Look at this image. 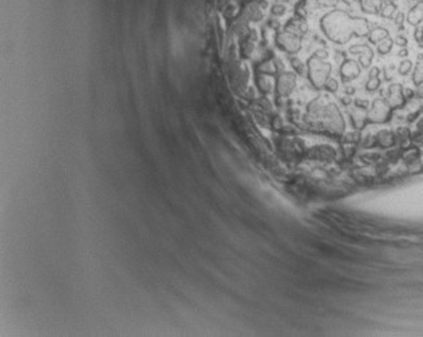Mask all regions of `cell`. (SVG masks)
Returning <instances> with one entry per match:
<instances>
[{
  "instance_id": "5",
  "label": "cell",
  "mask_w": 423,
  "mask_h": 337,
  "mask_svg": "<svg viewBox=\"0 0 423 337\" xmlns=\"http://www.w3.org/2000/svg\"><path fill=\"white\" fill-rule=\"evenodd\" d=\"M276 44L282 51L288 52V54H296L301 48V37L284 30L276 35Z\"/></svg>"
},
{
  "instance_id": "10",
  "label": "cell",
  "mask_w": 423,
  "mask_h": 337,
  "mask_svg": "<svg viewBox=\"0 0 423 337\" xmlns=\"http://www.w3.org/2000/svg\"><path fill=\"white\" fill-rule=\"evenodd\" d=\"M360 74V66L357 65L355 61H344L342 67H340V75L343 82H350V80L355 79Z\"/></svg>"
},
{
  "instance_id": "8",
  "label": "cell",
  "mask_w": 423,
  "mask_h": 337,
  "mask_svg": "<svg viewBox=\"0 0 423 337\" xmlns=\"http://www.w3.org/2000/svg\"><path fill=\"white\" fill-rule=\"evenodd\" d=\"M386 101L392 108L403 107V104L406 103V95H404L403 87L399 83L391 84L390 87H388V95H387Z\"/></svg>"
},
{
  "instance_id": "20",
  "label": "cell",
  "mask_w": 423,
  "mask_h": 337,
  "mask_svg": "<svg viewBox=\"0 0 423 337\" xmlns=\"http://www.w3.org/2000/svg\"><path fill=\"white\" fill-rule=\"evenodd\" d=\"M381 84V79H379V68L374 67L371 71H370V78L367 80L366 83V89L368 91H375Z\"/></svg>"
},
{
  "instance_id": "3",
  "label": "cell",
  "mask_w": 423,
  "mask_h": 337,
  "mask_svg": "<svg viewBox=\"0 0 423 337\" xmlns=\"http://www.w3.org/2000/svg\"><path fill=\"white\" fill-rule=\"evenodd\" d=\"M331 68L332 67L328 62H325V58H321L316 54L311 56L307 62V74H308L311 83L314 84L316 89H324L325 83L331 75Z\"/></svg>"
},
{
  "instance_id": "39",
  "label": "cell",
  "mask_w": 423,
  "mask_h": 337,
  "mask_svg": "<svg viewBox=\"0 0 423 337\" xmlns=\"http://www.w3.org/2000/svg\"><path fill=\"white\" fill-rule=\"evenodd\" d=\"M422 107H423V106H422Z\"/></svg>"
},
{
  "instance_id": "27",
  "label": "cell",
  "mask_w": 423,
  "mask_h": 337,
  "mask_svg": "<svg viewBox=\"0 0 423 337\" xmlns=\"http://www.w3.org/2000/svg\"><path fill=\"white\" fill-rule=\"evenodd\" d=\"M343 140L346 143H356V142L360 140V133H359V130L352 131V133H347V134L343 136Z\"/></svg>"
},
{
  "instance_id": "13",
  "label": "cell",
  "mask_w": 423,
  "mask_h": 337,
  "mask_svg": "<svg viewBox=\"0 0 423 337\" xmlns=\"http://www.w3.org/2000/svg\"><path fill=\"white\" fill-rule=\"evenodd\" d=\"M310 157L317 161H325V159H332L335 157V151L328 146H317L310 150Z\"/></svg>"
},
{
  "instance_id": "14",
  "label": "cell",
  "mask_w": 423,
  "mask_h": 337,
  "mask_svg": "<svg viewBox=\"0 0 423 337\" xmlns=\"http://www.w3.org/2000/svg\"><path fill=\"white\" fill-rule=\"evenodd\" d=\"M423 20V0H419L407 14V22L413 26H418Z\"/></svg>"
},
{
  "instance_id": "19",
  "label": "cell",
  "mask_w": 423,
  "mask_h": 337,
  "mask_svg": "<svg viewBox=\"0 0 423 337\" xmlns=\"http://www.w3.org/2000/svg\"><path fill=\"white\" fill-rule=\"evenodd\" d=\"M368 40L371 43H379L381 40H383L385 37L388 36V31L386 30V28L383 27H376L374 28V30H370V33H368Z\"/></svg>"
},
{
  "instance_id": "34",
  "label": "cell",
  "mask_w": 423,
  "mask_h": 337,
  "mask_svg": "<svg viewBox=\"0 0 423 337\" xmlns=\"http://www.w3.org/2000/svg\"><path fill=\"white\" fill-rule=\"evenodd\" d=\"M285 12V7L282 4H276L272 7V14L276 15V16H280V15H282Z\"/></svg>"
},
{
  "instance_id": "2",
  "label": "cell",
  "mask_w": 423,
  "mask_h": 337,
  "mask_svg": "<svg viewBox=\"0 0 423 337\" xmlns=\"http://www.w3.org/2000/svg\"><path fill=\"white\" fill-rule=\"evenodd\" d=\"M307 119L312 127L332 135H342L346 129V123L338 106L323 97L314 99L308 104Z\"/></svg>"
},
{
  "instance_id": "6",
  "label": "cell",
  "mask_w": 423,
  "mask_h": 337,
  "mask_svg": "<svg viewBox=\"0 0 423 337\" xmlns=\"http://www.w3.org/2000/svg\"><path fill=\"white\" fill-rule=\"evenodd\" d=\"M296 86V75L293 72H280L276 78V93L282 98H287Z\"/></svg>"
},
{
  "instance_id": "29",
  "label": "cell",
  "mask_w": 423,
  "mask_h": 337,
  "mask_svg": "<svg viewBox=\"0 0 423 337\" xmlns=\"http://www.w3.org/2000/svg\"><path fill=\"white\" fill-rule=\"evenodd\" d=\"M411 67H413V65H411V62H410V61H403L399 65V68H398V71H399V74L406 75V74H407V72H409L410 70H411Z\"/></svg>"
},
{
  "instance_id": "26",
  "label": "cell",
  "mask_w": 423,
  "mask_h": 337,
  "mask_svg": "<svg viewBox=\"0 0 423 337\" xmlns=\"http://www.w3.org/2000/svg\"><path fill=\"white\" fill-rule=\"evenodd\" d=\"M395 11H396V7H395L394 3H387L386 5H383L381 14L382 16H385V18H392L395 14Z\"/></svg>"
},
{
  "instance_id": "4",
  "label": "cell",
  "mask_w": 423,
  "mask_h": 337,
  "mask_svg": "<svg viewBox=\"0 0 423 337\" xmlns=\"http://www.w3.org/2000/svg\"><path fill=\"white\" fill-rule=\"evenodd\" d=\"M394 108L385 99H375L371 107L367 110V119L372 123H385L391 118Z\"/></svg>"
},
{
  "instance_id": "18",
  "label": "cell",
  "mask_w": 423,
  "mask_h": 337,
  "mask_svg": "<svg viewBox=\"0 0 423 337\" xmlns=\"http://www.w3.org/2000/svg\"><path fill=\"white\" fill-rule=\"evenodd\" d=\"M257 72L259 74H267V75H276L279 72V67L276 65V62L273 59H268V61L261 62L257 66Z\"/></svg>"
},
{
  "instance_id": "1",
  "label": "cell",
  "mask_w": 423,
  "mask_h": 337,
  "mask_svg": "<svg viewBox=\"0 0 423 337\" xmlns=\"http://www.w3.org/2000/svg\"><path fill=\"white\" fill-rule=\"evenodd\" d=\"M320 26L325 36L338 44L347 43L353 35L367 36L370 33V26L366 19L351 16L342 9L325 14L320 20Z\"/></svg>"
},
{
  "instance_id": "12",
  "label": "cell",
  "mask_w": 423,
  "mask_h": 337,
  "mask_svg": "<svg viewBox=\"0 0 423 337\" xmlns=\"http://www.w3.org/2000/svg\"><path fill=\"white\" fill-rule=\"evenodd\" d=\"M285 30L301 37L308 31V26H307L306 20L303 18H293L288 22V24L285 26Z\"/></svg>"
},
{
  "instance_id": "15",
  "label": "cell",
  "mask_w": 423,
  "mask_h": 337,
  "mask_svg": "<svg viewBox=\"0 0 423 337\" xmlns=\"http://www.w3.org/2000/svg\"><path fill=\"white\" fill-rule=\"evenodd\" d=\"M351 118H352L353 126H355V129H357V130L363 129L364 125H366V122L368 121V119H367L366 108L357 107V106H355V108L351 111Z\"/></svg>"
},
{
  "instance_id": "16",
  "label": "cell",
  "mask_w": 423,
  "mask_h": 337,
  "mask_svg": "<svg viewBox=\"0 0 423 337\" xmlns=\"http://www.w3.org/2000/svg\"><path fill=\"white\" fill-rule=\"evenodd\" d=\"M395 134L391 130H381L376 134V143L382 147H391L395 145Z\"/></svg>"
},
{
  "instance_id": "24",
  "label": "cell",
  "mask_w": 423,
  "mask_h": 337,
  "mask_svg": "<svg viewBox=\"0 0 423 337\" xmlns=\"http://www.w3.org/2000/svg\"><path fill=\"white\" fill-rule=\"evenodd\" d=\"M376 44H378V51L381 52V54H387V52L390 51L391 48H392L394 40H392L390 36H387L385 37L383 40H381L379 43H376Z\"/></svg>"
},
{
  "instance_id": "17",
  "label": "cell",
  "mask_w": 423,
  "mask_h": 337,
  "mask_svg": "<svg viewBox=\"0 0 423 337\" xmlns=\"http://www.w3.org/2000/svg\"><path fill=\"white\" fill-rule=\"evenodd\" d=\"M360 4L364 12L378 14L383 8V0H360Z\"/></svg>"
},
{
  "instance_id": "37",
  "label": "cell",
  "mask_w": 423,
  "mask_h": 337,
  "mask_svg": "<svg viewBox=\"0 0 423 337\" xmlns=\"http://www.w3.org/2000/svg\"><path fill=\"white\" fill-rule=\"evenodd\" d=\"M399 55L400 56H406V55H407V50H402V51L399 52Z\"/></svg>"
},
{
  "instance_id": "32",
  "label": "cell",
  "mask_w": 423,
  "mask_h": 337,
  "mask_svg": "<svg viewBox=\"0 0 423 337\" xmlns=\"http://www.w3.org/2000/svg\"><path fill=\"white\" fill-rule=\"evenodd\" d=\"M292 63V67L296 70V72H299V74H303L304 72V67H303V63H301V61H299L297 58H293L291 61Z\"/></svg>"
},
{
  "instance_id": "7",
  "label": "cell",
  "mask_w": 423,
  "mask_h": 337,
  "mask_svg": "<svg viewBox=\"0 0 423 337\" xmlns=\"http://www.w3.org/2000/svg\"><path fill=\"white\" fill-rule=\"evenodd\" d=\"M263 7L259 1H249L244 5V8L241 9L240 16L248 23L250 22H259L263 19Z\"/></svg>"
},
{
  "instance_id": "11",
  "label": "cell",
  "mask_w": 423,
  "mask_h": 337,
  "mask_svg": "<svg viewBox=\"0 0 423 337\" xmlns=\"http://www.w3.org/2000/svg\"><path fill=\"white\" fill-rule=\"evenodd\" d=\"M256 84L263 94L272 93V90L276 87V79L273 78V75L259 74L256 76Z\"/></svg>"
},
{
  "instance_id": "30",
  "label": "cell",
  "mask_w": 423,
  "mask_h": 337,
  "mask_svg": "<svg viewBox=\"0 0 423 337\" xmlns=\"http://www.w3.org/2000/svg\"><path fill=\"white\" fill-rule=\"evenodd\" d=\"M324 89L327 90V91H329V93H335V91L338 90V80L329 78V79L327 80V83H325Z\"/></svg>"
},
{
  "instance_id": "28",
  "label": "cell",
  "mask_w": 423,
  "mask_h": 337,
  "mask_svg": "<svg viewBox=\"0 0 423 337\" xmlns=\"http://www.w3.org/2000/svg\"><path fill=\"white\" fill-rule=\"evenodd\" d=\"M419 155V151L418 149H407V151L403 154V158L407 161V162H413V161H415V159L418 158Z\"/></svg>"
},
{
  "instance_id": "23",
  "label": "cell",
  "mask_w": 423,
  "mask_h": 337,
  "mask_svg": "<svg viewBox=\"0 0 423 337\" xmlns=\"http://www.w3.org/2000/svg\"><path fill=\"white\" fill-rule=\"evenodd\" d=\"M413 80L417 86H422L423 84V58L417 63V66H415Z\"/></svg>"
},
{
  "instance_id": "21",
  "label": "cell",
  "mask_w": 423,
  "mask_h": 337,
  "mask_svg": "<svg viewBox=\"0 0 423 337\" xmlns=\"http://www.w3.org/2000/svg\"><path fill=\"white\" fill-rule=\"evenodd\" d=\"M395 139L402 147H407L410 145V139H411V134H410L409 129L400 127L399 130L395 133Z\"/></svg>"
},
{
  "instance_id": "38",
  "label": "cell",
  "mask_w": 423,
  "mask_h": 337,
  "mask_svg": "<svg viewBox=\"0 0 423 337\" xmlns=\"http://www.w3.org/2000/svg\"><path fill=\"white\" fill-rule=\"evenodd\" d=\"M387 3H394V1H396V0H386Z\"/></svg>"
},
{
  "instance_id": "35",
  "label": "cell",
  "mask_w": 423,
  "mask_h": 337,
  "mask_svg": "<svg viewBox=\"0 0 423 337\" xmlns=\"http://www.w3.org/2000/svg\"><path fill=\"white\" fill-rule=\"evenodd\" d=\"M321 7H334L338 4L339 0H316Z\"/></svg>"
},
{
  "instance_id": "33",
  "label": "cell",
  "mask_w": 423,
  "mask_h": 337,
  "mask_svg": "<svg viewBox=\"0 0 423 337\" xmlns=\"http://www.w3.org/2000/svg\"><path fill=\"white\" fill-rule=\"evenodd\" d=\"M376 143V135H367V138H364L363 140V146L364 147H372V146Z\"/></svg>"
},
{
  "instance_id": "9",
  "label": "cell",
  "mask_w": 423,
  "mask_h": 337,
  "mask_svg": "<svg viewBox=\"0 0 423 337\" xmlns=\"http://www.w3.org/2000/svg\"><path fill=\"white\" fill-rule=\"evenodd\" d=\"M350 52L356 55L359 58V62L363 67H368L371 65L372 58H374V52L366 44H356V46H352L350 48Z\"/></svg>"
},
{
  "instance_id": "25",
  "label": "cell",
  "mask_w": 423,
  "mask_h": 337,
  "mask_svg": "<svg viewBox=\"0 0 423 337\" xmlns=\"http://www.w3.org/2000/svg\"><path fill=\"white\" fill-rule=\"evenodd\" d=\"M253 50H254L253 40H250V39H245L244 43L241 44V54H243V56H245V58H249V56L252 55Z\"/></svg>"
},
{
  "instance_id": "36",
  "label": "cell",
  "mask_w": 423,
  "mask_h": 337,
  "mask_svg": "<svg viewBox=\"0 0 423 337\" xmlns=\"http://www.w3.org/2000/svg\"><path fill=\"white\" fill-rule=\"evenodd\" d=\"M395 43L396 44H399V46H406V43H407V39L404 36H396V39H395Z\"/></svg>"
},
{
  "instance_id": "31",
  "label": "cell",
  "mask_w": 423,
  "mask_h": 337,
  "mask_svg": "<svg viewBox=\"0 0 423 337\" xmlns=\"http://www.w3.org/2000/svg\"><path fill=\"white\" fill-rule=\"evenodd\" d=\"M414 138L418 140V142L421 140L423 143V118L422 119H419V122L417 123V135L414 136Z\"/></svg>"
},
{
  "instance_id": "22",
  "label": "cell",
  "mask_w": 423,
  "mask_h": 337,
  "mask_svg": "<svg viewBox=\"0 0 423 337\" xmlns=\"http://www.w3.org/2000/svg\"><path fill=\"white\" fill-rule=\"evenodd\" d=\"M233 30L235 33L239 35V36H247L249 34V28H248V22L244 20V19L239 16V18L235 20V24H233Z\"/></svg>"
}]
</instances>
